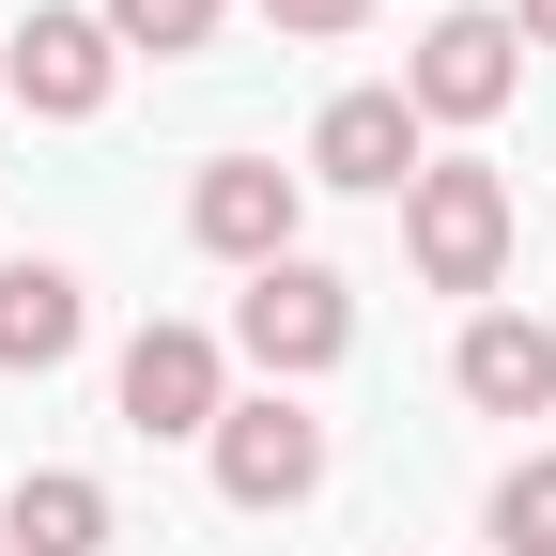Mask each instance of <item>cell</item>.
Masks as SVG:
<instances>
[{"label":"cell","instance_id":"obj_4","mask_svg":"<svg viewBox=\"0 0 556 556\" xmlns=\"http://www.w3.org/2000/svg\"><path fill=\"white\" fill-rule=\"evenodd\" d=\"M201 448H217V495H232V510H294L309 479H325V417L263 387V402H232V417H217Z\"/></svg>","mask_w":556,"mask_h":556},{"label":"cell","instance_id":"obj_13","mask_svg":"<svg viewBox=\"0 0 556 556\" xmlns=\"http://www.w3.org/2000/svg\"><path fill=\"white\" fill-rule=\"evenodd\" d=\"M93 16H109V47H201L217 0H93Z\"/></svg>","mask_w":556,"mask_h":556},{"label":"cell","instance_id":"obj_5","mask_svg":"<svg viewBox=\"0 0 556 556\" xmlns=\"http://www.w3.org/2000/svg\"><path fill=\"white\" fill-rule=\"evenodd\" d=\"M232 387H217V340L201 325H139L124 340V433H217Z\"/></svg>","mask_w":556,"mask_h":556},{"label":"cell","instance_id":"obj_6","mask_svg":"<svg viewBox=\"0 0 556 556\" xmlns=\"http://www.w3.org/2000/svg\"><path fill=\"white\" fill-rule=\"evenodd\" d=\"M186 232L217 248V263H294V170H263V155H232V170H201L186 186Z\"/></svg>","mask_w":556,"mask_h":556},{"label":"cell","instance_id":"obj_7","mask_svg":"<svg viewBox=\"0 0 556 556\" xmlns=\"http://www.w3.org/2000/svg\"><path fill=\"white\" fill-rule=\"evenodd\" d=\"M0 93H31V109H109V16H31V31H0Z\"/></svg>","mask_w":556,"mask_h":556},{"label":"cell","instance_id":"obj_3","mask_svg":"<svg viewBox=\"0 0 556 556\" xmlns=\"http://www.w3.org/2000/svg\"><path fill=\"white\" fill-rule=\"evenodd\" d=\"M232 340H248V356H263L278 387H294V371H340V340H356V294H340V278L294 248V263H263V278H248Z\"/></svg>","mask_w":556,"mask_h":556},{"label":"cell","instance_id":"obj_10","mask_svg":"<svg viewBox=\"0 0 556 556\" xmlns=\"http://www.w3.org/2000/svg\"><path fill=\"white\" fill-rule=\"evenodd\" d=\"M78 278H62V263H0V371H62V356H78Z\"/></svg>","mask_w":556,"mask_h":556},{"label":"cell","instance_id":"obj_2","mask_svg":"<svg viewBox=\"0 0 556 556\" xmlns=\"http://www.w3.org/2000/svg\"><path fill=\"white\" fill-rule=\"evenodd\" d=\"M510 93H526V31L510 16H433L417 62H402V109L417 124H495Z\"/></svg>","mask_w":556,"mask_h":556},{"label":"cell","instance_id":"obj_12","mask_svg":"<svg viewBox=\"0 0 556 556\" xmlns=\"http://www.w3.org/2000/svg\"><path fill=\"white\" fill-rule=\"evenodd\" d=\"M495 541H510V556H556V448H526V464L495 479Z\"/></svg>","mask_w":556,"mask_h":556},{"label":"cell","instance_id":"obj_8","mask_svg":"<svg viewBox=\"0 0 556 556\" xmlns=\"http://www.w3.org/2000/svg\"><path fill=\"white\" fill-rule=\"evenodd\" d=\"M309 186H417V109L402 93H340L309 124Z\"/></svg>","mask_w":556,"mask_h":556},{"label":"cell","instance_id":"obj_1","mask_svg":"<svg viewBox=\"0 0 556 556\" xmlns=\"http://www.w3.org/2000/svg\"><path fill=\"white\" fill-rule=\"evenodd\" d=\"M402 248L433 294H495V263H510V186L479 170V155H433L402 186Z\"/></svg>","mask_w":556,"mask_h":556},{"label":"cell","instance_id":"obj_9","mask_svg":"<svg viewBox=\"0 0 556 556\" xmlns=\"http://www.w3.org/2000/svg\"><path fill=\"white\" fill-rule=\"evenodd\" d=\"M448 371H464V402H479V417H541V402H556V325H526V309H479Z\"/></svg>","mask_w":556,"mask_h":556},{"label":"cell","instance_id":"obj_14","mask_svg":"<svg viewBox=\"0 0 556 556\" xmlns=\"http://www.w3.org/2000/svg\"><path fill=\"white\" fill-rule=\"evenodd\" d=\"M263 16H278V31H294V47H309V31H356V16H371V0H263Z\"/></svg>","mask_w":556,"mask_h":556},{"label":"cell","instance_id":"obj_11","mask_svg":"<svg viewBox=\"0 0 556 556\" xmlns=\"http://www.w3.org/2000/svg\"><path fill=\"white\" fill-rule=\"evenodd\" d=\"M0 541H16V556H109V495H93L78 464H47V479H16Z\"/></svg>","mask_w":556,"mask_h":556},{"label":"cell","instance_id":"obj_15","mask_svg":"<svg viewBox=\"0 0 556 556\" xmlns=\"http://www.w3.org/2000/svg\"><path fill=\"white\" fill-rule=\"evenodd\" d=\"M510 31H526V47H556V0H526V16H510Z\"/></svg>","mask_w":556,"mask_h":556}]
</instances>
